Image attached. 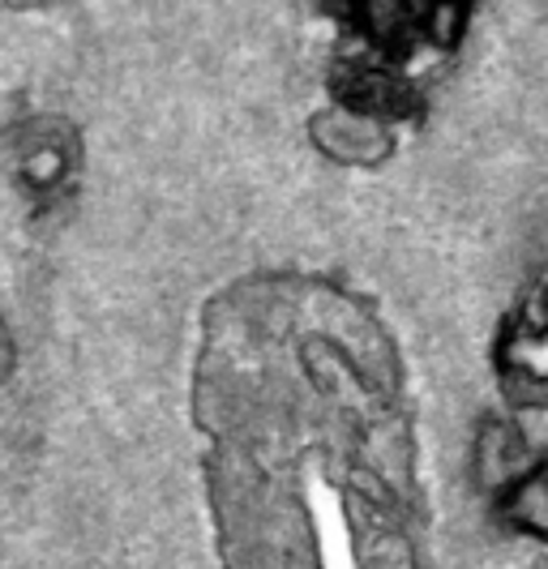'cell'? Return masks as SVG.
<instances>
[{"mask_svg": "<svg viewBox=\"0 0 548 569\" xmlns=\"http://www.w3.org/2000/svg\"><path fill=\"white\" fill-rule=\"evenodd\" d=\"M330 94H335V108L377 120L386 129L416 120L425 108L420 86L411 82V73L373 57V52H347L335 60L330 64Z\"/></svg>", "mask_w": 548, "mask_h": 569, "instance_id": "cell-1", "label": "cell"}, {"mask_svg": "<svg viewBox=\"0 0 548 569\" xmlns=\"http://www.w3.org/2000/svg\"><path fill=\"white\" fill-rule=\"evenodd\" d=\"M548 326H545V287H531L527 300L510 313L497 339V372L506 395L519 407H540L548 390Z\"/></svg>", "mask_w": 548, "mask_h": 569, "instance_id": "cell-2", "label": "cell"}, {"mask_svg": "<svg viewBox=\"0 0 548 569\" xmlns=\"http://www.w3.org/2000/svg\"><path fill=\"white\" fill-rule=\"evenodd\" d=\"M313 142L335 159V163H356V168H369V163H381L390 154V129L377 124V120H365L356 112H343V108H330V112L313 116Z\"/></svg>", "mask_w": 548, "mask_h": 569, "instance_id": "cell-3", "label": "cell"}, {"mask_svg": "<svg viewBox=\"0 0 548 569\" xmlns=\"http://www.w3.org/2000/svg\"><path fill=\"white\" fill-rule=\"evenodd\" d=\"M501 518L506 527H515L531 540L548 536V471L536 462L522 476H515L501 492Z\"/></svg>", "mask_w": 548, "mask_h": 569, "instance_id": "cell-4", "label": "cell"}, {"mask_svg": "<svg viewBox=\"0 0 548 569\" xmlns=\"http://www.w3.org/2000/svg\"><path fill=\"white\" fill-rule=\"evenodd\" d=\"M467 30V4L459 0H425V43L429 48H455Z\"/></svg>", "mask_w": 548, "mask_h": 569, "instance_id": "cell-5", "label": "cell"}, {"mask_svg": "<svg viewBox=\"0 0 548 569\" xmlns=\"http://www.w3.org/2000/svg\"><path fill=\"white\" fill-rule=\"evenodd\" d=\"M64 171H69V159H64L60 146H34L22 159V180L30 189H52Z\"/></svg>", "mask_w": 548, "mask_h": 569, "instance_id": "cell-6", "label": "cell"}]
</instances>
